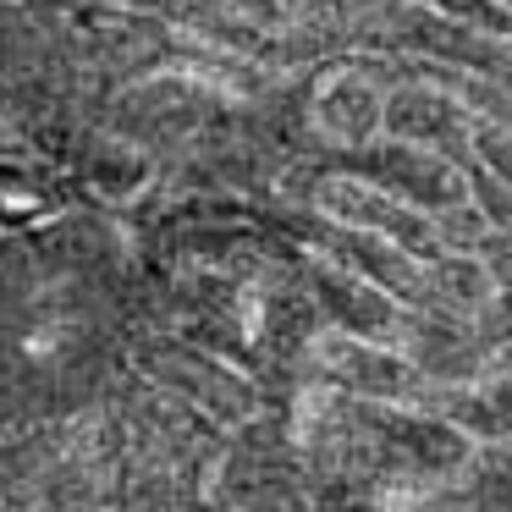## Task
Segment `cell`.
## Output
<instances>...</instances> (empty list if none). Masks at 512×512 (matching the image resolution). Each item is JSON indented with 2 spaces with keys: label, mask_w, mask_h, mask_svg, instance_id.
Masks as SVG:
<instances>
[{
  "label": "cell",
  "mask_w": 512,
  "mask_h": 512,
  "mask_svg": "<svg viewBox=\"0 0 512 512\" xmlns=\"http://www.w3.org/2000/svg\"><path fill=\"white\" fill-rule=\"evenodd\" d=\"M490 298H496V287H490V276L479 270L474 254H441L435 265H424V303H430V309H446V314L474 320Z\"/></svg>",
  "instance_id": "obj_5"
},
{
  "label": "cell",
  "mask_w": 512,
  "mask_h": 512,
  "mask_svg": "<svg viewBox=\"0 0 512 512\" xmlns=\"http://www.w3.org/2000/svg\"><path fill=\"white\" fill-rule=\"evenodd\" d=\"M320 364L336 386H347L353 397L375 402V408H419L430 402V380L397 353V347H375V342H358V336H320Z\"/></svg>",
  "instance_id": "obj_2"
},
{
  "label": "cell",
  "mask_w": 512,
  "mask_h": 512,
  "mask_svg": "<svg viewBox=\"0 0 512 512\" xmlns=\"http://www.w3.org/2000/svg\"><path fill=\"white\" fill-rule=\"evenodd\" d=\"M155 369H160V380L182 386L188 397H199L204 408H215V413H248L254 408V391H248L226 364H210V358L193 353V347H160Z\"/></svg>",
  "instance_id": "obj_4"
},
{
  "label": "cell",
  "mask_w": 512,
  "mask_h": 512,
  "mask_svg": "<svg viewBox=\"0 0 512 512\" xmlns=\"http://www.w3.org/2000/svg\"><path fill=\"white\" fill-rule=\"evenodd\" d=\"M479 270L490 276V287L496 292H512V232H490L485 243H479Z\"/></svg>",
  "instance_id": "obj_6"
},
{
  "label": "cell",
  "mask_w": 512,
  "mask_h": 512,
  "mask_svg": "<svg viewBox=\"0 0 512 512\" xmlns=\"http://www.w3.org/2000/svg\"><path fill=\"white\" fill-rule=\"evenodd\" d=\"M314 298H320L325 320L342 336H358V342H375V347H397L402 309L386 292L364 287L358 276H347V270H336V265H320L314 270Z\"/></svg>",
  "instance_id": "obj_3"
},
{
  "label": "cell",
  "mask_w": 512,
  "mask_h": 512,
  "mask_svg": "<svg viewBox=\"0 0 512 512\" xmlns=\"http://www.w3.org/2000/svg\"><path fill=\"white\" fill-rule=\"evenodd\" d=\"M397 353L419 369L430 386H479L490 369V353L479 342L474 320L446 309H402L397 320Z\"/></svg>",
  "instance_id": "obj_1"
}]
</instances>
